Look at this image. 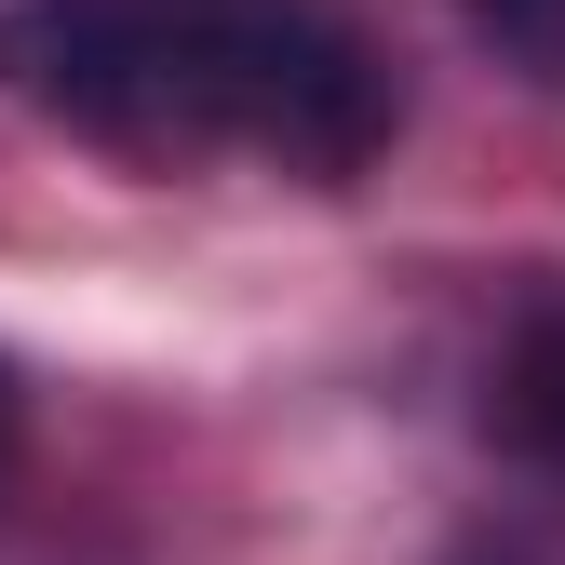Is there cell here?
Wrapping results in <instances>:
<instances>
[{
	"mask_svg": "<svg viewBox=\"0 0 565 565\" xmlns=\"http://www.w3.org/2000/svg\"><path fill=\"white\" fill-rule=\"evenodd\" d=\"M0 95L121 162L243 149L310 189L391 149L377 54L310 0H0Z\"/></svg>",
	"mask_w": 565,
	"mask_h": 565,
	"instance_id": "1",
	"label": "cell"
},
{
	"mask_svg": "<svg viewBox=\"0 0 565 565\" xmlns=\"http://www.w3.org/2000/svg\"><path fill=\"white\" fill-rule=\"evenodd\" d=\"M499 445H525L539 471H565V310H539L499 350Z\"/></svg>",
	"mask_w": 565,
	"mask_h": 565,
	"instance_id": "2",
	"label": "cell"
},
{
	"mask_svg": "<svg viewBox=\"0 0 565 565\" xmlns=\"http://www.w3.org/2000/svg\"><path fill=\"white\" fill-rule=\"evenodd\" d=\"M458 14L499 41L525 82H565V0H458Z\"/></svg>",
	"mask_w": 565,
	"mask_h": 565,
	"instance_id": "3",
	"label": "cell"
},
{
	"mask_svg": "<svg viewBox=\"0 0 565 565\" xmlns=\"http://www.w3.org/2000/svg\"><path fill=\"white\" fill-rule=\"evenodd\" d=\"M0 445H14V377H0Z\"/></svg>",
	"mask_w": 565,
	"mask_h": 565,
	"instance_id": "4",
	"label": "cell"
}]
</instances>
